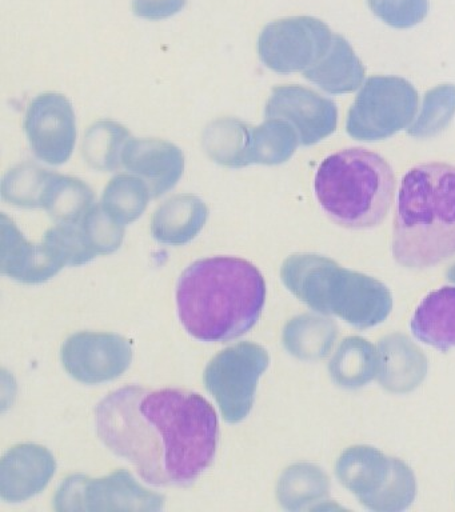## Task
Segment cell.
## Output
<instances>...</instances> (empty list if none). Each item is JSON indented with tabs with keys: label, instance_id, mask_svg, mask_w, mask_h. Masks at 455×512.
Wrapping results in <instances>:
<instances>
[{
	"label": "cell",
	"instance_id": "obj_6",
	"mask_svg": "<svg viewBox=\"0 0 455 512\" xmlns=\"http://www.w3.org/2000/svg\"><path fill=\"white\" fill-rule=\"evenodd\" d=\"M339 482L363 506L374 511H401L415 498L413 472L401 460L387 458L369 446L351 447L335 466Z\"/></svg>",
	"mask_w": 455,
	"mask_h": 512
},
{
	"label": "cell",
	"instance_id": "obj_22",
	"mask_svg": "<svg viewBox=\"0 0 455 512\" xmlns=\"http://www.w3.org/2000/svg\"><path fill=\"white\" fill-rule=\"evenodd\" d=\"M379 354L373 344L351 336L339 344L330 362V374L338 386L357 388L365 386L378 374Z\"/></svg>",
	"mask_w": 455,
	"mask_h": 512
},
{
	"label": "cell",
	"instance_id": "obj_11",
	"mask_svg": "<svg viewBox=\"0 0 455 512\" xmlns=\"http://www.w3.org/2000/svg\"><path fill=\"white\" fill-rule=\"evenodd\" d=\"M61 359L71 378L99 384L119 378L130 367L133 348L121 335L78 332L63 344Z\"/></svg>",
	"mask_w": 455,
	"mask_h": 512
},
{
	"label": "cell",
	"instance_id": "obj_26",
	"mask_svg": "<svg viewBox=\"0 0 455 512\" xmlns=\"http://www.w3.org/2000/svg\"><path fill=\"white\" fill-rule=\"evenodd\" d=\"M151 198L149 187L141 178L118 175L103 192L102 208L115 222L130 224L145 212Z\"/></svg>",
	"mask_w": 455,
	"mask_h": 512
},
{
	"label": "cell",
	"instance_id": "obj_25",
	"mask_svg": "<svg viewBox=\"0 0 455 512\" xmlns=\"http://www.w3.org/2000/svg\"><path fill=\"white\" fill-rule=\"evenodd\" d=\"M329 492V479L313 464H295L279 479L277 494L286 510L297 511L318 502Z\"/></svg>",
	"mask_w": 455,
	"mask_h": 512
},
{
	"label": "cell",
	"instance_id": "obj_35",
	"mask_svg": "<svg viewBox=\"0 0 455 512\" xmlns=\"http://www.w3.org/2000/svg\"><path fill=\"white\" fill-rule=\"evenodd\" d=\"M449 279L455 282V266L449 271Z\"/></svg>",
	"mask_w": 455,
	"mask_h": 512
},
{
	"label": "cell",
	"instance_id": "obj_30",
	"mask_svg": "<svg viewBox=\"0 0 455 512\" xmlns=\"http://www.w3.org/2000/svg\"><path fill=\"white\" fill-rule=\"evenodd\" d=\"M455 114V86L445 84L427 92L422 111L409 134L415 138H430L445 130Z\"/></svg>",
	"mask_w": 455,
	"mask_h": 512
},
{
	"label": "cell",
	"instance_id": "obj_31",
	"mask_svg": "<svg viewBox=\"0 0 455 512\" xmlns=\"http://www.w3.org/2000/svg\"><path fill=\"white\" fill-rule=\"evenodd\" d=\"M43 243L53 252L63 266H82L97 256V252L87 242L81 223L58 224L46 232Z\"/></svg>",
	"mask_w": 455,
	"mask_h": 512
},
{
	"label": "cell",
	"instance_id": "obj_2",
	"mask_svg": "<svg viewBox=\"0 0 455 512\" xmlns=\"http://www.w3.org/2000/svg\"><path fill=\"white\" fill-rule=\"evenodd\" d=\"M265 302V279L247 260H197L178 280L179 319L202 342H230L246 334L257 324Z\"/></svg>",
	"mask_w": 455,
	"mask_h": 512
},
{
	"label": "cell",
	"instance_id": "obj_9",
	"mask_svg": "<svg viewBox=\"0 0 455 512\" xmlns=\"http://www.w3.org/2000/svg\"><path fill=\"white\" fill-rule=\"evenodd\" d=\"M163 504L165 496L146 490L126 470L102 479L70 476L54 498V508L59 512L159 511Z\"/></svg>",
	"mask_w": 455,
	"mask_h": 512
},
{
	"label": "cell",
	"instance_id": "obj_14",
	"mask_svg": "<svg viewBox=\"0 0 455 512\" xmlns=\"http://www.w3.org/2000/svg\"><path fill=\"white\" fill-rule=\"evenodd\" d=\"M122 163L147 184L151 198L171 190L185 170L181 148L159 139H130L123 148Z\"/></svg>",
	"mask_w": 455,
	"mask_h": 512
},
{
	"label": "cell",
	"instance_id": "obj_33",
	"mask_svg": "<svg viewBox=\"0 0 455 512\" xmlns=\"http://www.w3.org/2000/svg\"><path fill=\"white\" fill-rule=\"evenodd\" d=\"M371 11L394 28L421 23L429 12V0H369Z\"/></svg>",
	"mask_w": 455,
	"mask_h": 512
},
{
	"label": "cell",
	"instance_id": "obj_3",
	"mask_svg": "<svg viewBox=\"0 0 455 512\" xmlns=\"http://www.w3.org/2000/svg\"><path fill=\"white\" fill-rule=\"evenodd\" d=\"M455 254V167L443 163L411 168L402 180L395 215L393 255L421 270Z\"/></svg>",
	"mask_w": 455,
	"mask_h": 512
},
{
	"label": "cell",
	"instance_id": "obj_21",
	"mask_svg": "<svg viewBox=\"0 0 455 512\" xmlns=\"http://www.w3.org/2000/svg\"><path fill=\"white\" fill-rule=\"evenodd\" d=\"M299 138L290 123L282 119H269L258 127H249L246 164H281L297 150Z\"/></svg>",
	"mask_w": 455,
	"mask_h": 512
},
{
	"label": "cell",
	"instance_id": "obj_1",
	"mask_svg": "<svg viewBox=\"0 0 455 512\" xmlns=\"http://www.w3.org/2000/svg\"><path fill=\"white\" fill-rule=\"evenodd\" d=\"M95 419L105 446L153 486H190L217 451V414L197 392L122 387L98 404Z\"/></svg>",
	"mask_w": 455,
	"mask_h": 512
},
{
	"label": "cell",
	"instance_id": "obj_20",
	"mask_svg": "<svg viewBox=\"0 0 455 512\" xmlns=\"http://www.w3.org/2000/svg\"><path fill=\"white\" fill-rule=\"evenodd\" d=\"M415 338L441 351L455 346V287L431 292L411 319Z\"/></svg>",
	"mask_w": 455,
	"mask_h": 512
},
{
	"label": "cell",
	"instance_id": "obj_29",
	"mask_svg": "<svg viewBox=\"0 0 455 512\" xmlns=\"http://www.w3.org/2000/svg\"><path fill=\"white\" fill-rule=\"evenodd\" d=\"M53 172L25 163L7 172L2 183V196L6 202L18 207H42L43 196Z\"/></svg>",
	"mask_w": 455,
	"mask_h": 512
},
{
	"label": "cell",
	"instance_id": "obj_8",
	"mask_svg": "<svg viewBox=\"0 0 455 512\" xmlns=\"http://www.w3.org/2000/svg\"><path fill=\"white\" fill-rule=\"evenodd\" d=\"M267 367L265 348L250 342L226 348L207 364L206 388L217 400L226 422H242L250 414L258 380Z\"/></svg>",
	"mask_w": 455,
	"mask_h": 512
},
{
	"label": "cell",
	"instance_id": "obj_24",
	"mask_svg": "<svg viewBox=\"0 0 455 512\" xmlns=\"http://www.w3.org/2000/svg\"><path fill=\"white\" fill-rule=\"evenodd\" d=\"M335 336L337 328L330 320L302 315L286 324L283 344L291 355L299 359H318L329 352Z\"/></svg>",
	"mask_w": 455,
	"mask_h": 512
},
{
	"label": "cell",
	"instance_id": "obj_15",
	"mask_svg": "<svg viewBox=\"0 0 455 512\" xmlns=\"http://www.w3.org/2000/svg\"><path fill=\"white\" fill-rule=\"evenodd\" d=\"M55 471L57 462L46 447L19 444L0 464V496L6 502H25L45 490Z\"/></svg>",
	"mask_w": 455,
	"mask_h": 512
},
{
	"label": "cell",
	"instance_id": "obj_10",
	"mask_svg": "<svg viewBox=\"0 0 455 512\" xmlns=\"http://www.w3.org/2000/svg\"><path fill=\"white\" fill-rule=\"evenodd\" d=\"M333 35L322 20L293 16L267 24L258 39L259 58L279 74L306 71L329 50Z\"/></svg>",
	"mask_w": 455,
	"mask_h": 512
},
{
	"label": "cell",
	"instance_id": "obj_4",
	"mask_svg": "<svg viewBox=\"0 0 455 512\" xmlns=\"http://www.w3.org/2000/svg\"><path fill=\"white\" fill-rule=\"evenodd\" d=\"M282 282L307 306L337 315L365 330L389 316L393 298L385 284L361 272L346 270L321 255L297 254L285 260Z\"/></svg>",
	"mask_w": 455,
	"mask_h": 512
},
{
	"label": "cell",
	"instance_id": "obj_28",
	"mask_svg": "<svg viewBox=\"0 0 455 512\" xmlns=\"http://www.w3.org/2000/svg\"><path fill=\"white\" fill-rule=\"evenodd\" d=\"M129 131L121 124L98 122L87 131L83 155L95 170L114 171L122 162V151L129 142Z\"/></svg>",
	"mask_w": 455,
	"mask_h": 512
},
{
	"label": "cell",
	"instance_id": "obj_17",
	"mask_svg": "<svg viewBox=\"0 0 455 512\" xmlns=\"http://www.w3.org/2000/svg\"><path fill=\"white\" fill-rule=\"evenodd\" d=\"M378 380L393 392L414 390L425 378L427 362L406 336H387L379 344Z\"/></svg>",
	"mask_w": 455,
	"mask_h": 512
},
{
	"label": "cell",
	"instance_id": "obj_23",
	"mask_svg": "<svg viewBox=\"0 0 455 512\" xmlns=\"http://www.w3.org/2000/svg\"><path fill=\"white\" fill-rule=\"evenodd\" d=\"M94 203L93 191L82 180L53 174L42 207L58 224H79Z\"/></svg>",
	"mask_w": 455,
	"mask_h": 512
},
{
	"label": "cell",
	"instance_id": "obj_34",
	"mask_svg": "<svg viewBox=\"0 0 455 512\" xmlns=\"http://www.w3.org/2000/svg\"><path fill=\"white\" fill-rule=\"evenodd\" d=\"M187 0H133L135 15L149 20H161L178 14Z\"/></svg>",
	"mask_w": 455,
	"mask_h": 512
},
{
	"label": "cell",
	"instance_id": "obj_32",
	"mask_svg": "<svg viewBox=\"0 0 455 512\" xmlns=\"http://www.w3.org/2000/svg\"><path fill=\"white\" fill-rule=\"evenodd\" d=\"M87 242L98 255L113 254L121 247L125 226L115 222L102 207L94 206L81 222Z\"/></svg>",
	"mask_w": 455,
	"mask_h": 512
},
{
	"label": "cell",
	"instance_id": "obj_12",
	"mask_svg": "<svg viewBox=\"0 0 455 512\" xmlns=\"http://www.w3.org/2000/svg\"><path fill=\"white\" fill-rule=\"evenodd\" d=\"M25 132L31 150L45 163H66L73 155L77 124L73 106L65 95L46 92L27 108Z\"/></svg>",
	"mask_w": 455,
	"mask_h": 512
},
{
	"label": "cell",
	"instance_id": "obj_7",
	"mask_svg": "<svg viewBox=\"0 0 455 512\" xmlns=\"http://www.w3.org/2000/svg\"><path fill=\"white\" fill-rule=\"evenodd\" d=\"M418 94L411 83L395 76L366 80L347 116V132L358 140L389 138L414 119Z\"/></svg>",
	"mask_w": 455,
	"mask_h": 512
},
{
	"label": "cell",
	"instance_id": "obj_16",
	"mask_svg": "<svg viewBox=\"0 0 455 512\" xmlns=\"http://www.w3.org/2000/svg\"><path fill=\"white\" fill-rule=\"evenodd\" d=\"M2 254L0 270L18 282L38 284L46 282L62 270L59 262L45 243L27 242L13 220L2 214Z\"/></svg>",
	"mask_w": 455,
	"mask_h": 512
},
{
	"label": "cell",
	"instance_id": "obj_19",
	"mask_svg": "<svg viewBox=\"0 0 455 512\" xmlns=\"http://www.w3.org/2000/svg\"><path fill=\"white\" fill-rule=\"evenodd\" d=\"M305 78L330 94H346L361 86L365 68L349 42L334 35L329 50L314 66L307 68Z\"/></svg>",
	"mask_w": 455,
	"mask_h": 512
},
{
	"label": "cell",
	"instance_id": "obj_27",
	"mask_svg": "<svg viewBox=\"0 0 455 512\" xmlns=\"http://www.w3.org/2000/svg\"><path fill=\"white\" fill-rule=\"evenodd\" d=\"M247 124L235 119H219L211 123L203 134V147L214 162L239 168L246 164Z\"/></svg>",
	"mask_w": 455,
	"mask_h": 512
},
{
	"label": "cell",
	"instance_id": "obj_13",
	"mask_svg": "<svg viewBox=\"0 0 455 512\" xmlns=\"http://www.w3.org/2000/svg\"><path fill=\"white\" fill-rule=\"evenodd\" d=\"M266 115L290 123L303 146H311L333 134L338 120L337 107L331 100L299 86L274 88Z\"/></svg>",
	"mask_w": 455,
	"mask_h": 512
},
{
	"label": "cell",
	"instance_id": "obj_5",
	"mask_svg": "<svg viewBox=\"0 0 455 512\" xmlns=\"http://www.w3.org/2000/svg\"><path fill=\"white\" fill-rule=\"evenodd\" d=\"M314 187L323 210L335 223L369 228L386 218L393 203L395 176L378 154L349 148L323 160Z\"/></svg>",
	"mask_w": 455,
	"mask_h": 512
},
{
	"label": "cell",
	"instance_id": "obj_18",
	"mask_svg": "<svg viewBox=\"0 0 455 512\" xmlns=\"http://www.w3.org/2000/svg\"><path fill=\"white\" fill-rule=\"evenodd\" d=\"M209 208L194 195H177L154 212L151 234L159 243L182 246L205 227Z\"/></svg>",
	"mask_w": 455,
	"mask_h": 512
}]
</instances>
